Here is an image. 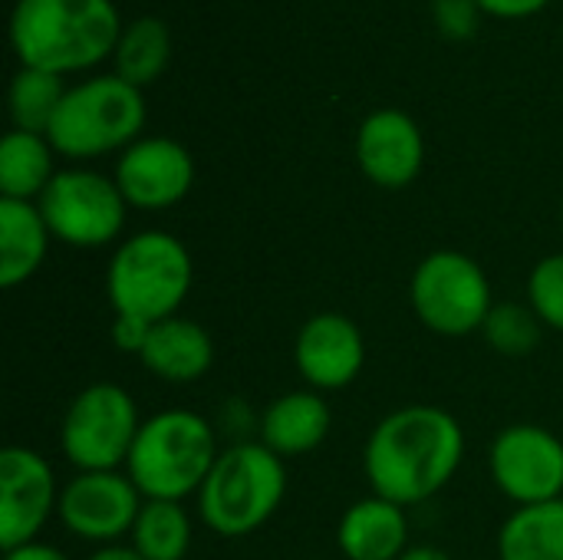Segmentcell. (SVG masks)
Masks as SVG:
<instances>
[{"instance_id":"obj_1","label":"cell","mask_w":563,"mask_h":560,"mask_svg":"<svg viewBox=\"0 0 563 560\" xmlns=\"http://www.w3.org/2000/svg\"><path fill=\"white\" fill-rule=\"evenodd\" d=\"M465 459V432L442 406H402L383 416L363 449L373 495L412 508L435 498Z\"/></svg>"},{"instance_id":"obj_2","label":"cell","mask_w":563,"mask_h":560,"mask_svg":"<svg viewBox=\"0 0 563 560\" xmlns=\"http://www.w3.org/2000/svg\"><path fill=\"white\" fill-rule=\"evenodd\" d=\"M122 20L112 0H16L10 46L20 66L53 76L99 66L115 53Z\"/></svg>"},{"instance_id":"obj_3","label":"cell","mask_w":563,"mask_h":560,"mask_svg":"<svg viewBox=\"0 0 563 560\" xmlns=\"http://www.w3.org/2000/svg\"><path fill=\"white\" fill-rule=\"evenodd\" d=\"M221 449L214 426L195 409H162L142 419L135 446L125 462V475L142 498L185 502L198 495Z\"/></svg>"},{"instance_id":"obj_4","label":"cell","mask_w":563,"mask_h":560,"mask_svg":"<svg viewBox=\"0 0 563 560\" xmlns=\"http://www.w3.org/2000/svg\"><path fill=\"white\" fill-rule=\"evenodd\" d=\"M191 281L195 264L185 241L158 228L125 238L106 267V294L112 314L142 323L178 317L191 294Z\"/></svg>"},{"instance_id":"obj_5","label":"cell","mask_w":563,"mask_h":560,"mask_svg":"<svg viewBox=\"0 0 563 560\" xmlns=\"http://www.w3.org/2000/svg\"><path fill=\"white\" fill-rule=\"evenodd\" d=\"M287 495V465L264 442H231L221 449L198 498V518L218 538L261 531Z\"/></svg>"},{"instance_id":"obj_6","label":"cell","mask_w":563,"mask_h":560,"mask_svg":"<svg viewBox=\"0 0 563 560\" xmlns=\"http://www.w3.org/2000/svg\"><path fill=\"white\" fill-rule=\"evenodd\" d=\"M145 125V99L142 89L125 83L115 73L89 76L79 86H69L46 139L56 155L86 162L109 155L115 149H129L142 139Z\"/></svg>"},{"instance_id":"obj_7","label":"cell","mask_w":563,"mask_h":560,"mask_svg":"<svg viewBox=\"0 0 563 560\" xmlns=\"http://www.w3.org/2000/svg\"><path fill=\"white\" fill-rule=\"evenodd\" d=\"M409 304L419 323L439 337H472L495 310L485 267L462 251L426 254L409 277Z\"/></svg>"},{"instance_id":"obj_8","label":"cell","mask_w":563,"mask_h":560,"mask_svg":"<svg viewBox=\"0 0 563 560\" xmlns=\"http://www.w3.org/2000/svg\"><path fill=\"white\" fill-rule=\"evenodd\" d=\"M142 429L139 406L119 383H92L73 396L59 426V449L76 472H119Z\"/></svg>"},{"instance_id":"obj_9","label":"cell","mask_w":563,"mask_h":560,"mask_svg":"<svg viewBox=\"0 0 563 560\" xmlns=\"http://www.w3.org/2000/svg\"><path fill=\"white\" fill-rule=\"evenodd\" d=\"M36 208L56 241L82 251L112 244L129 215V201L122 198L115 178L92 168L56 172L46 191L36 198Z\"/></svg>"},{"instance_id":"obj_10","label":"cell","mask_w":563,"mask_h":560,"mask_svg":"<svg viewBox=\"0 0 563 560\" xmlns=\"http://www.w3.org/2000/svg\"><path fill=\"white\" fill-rule=\"evenodd\" d=\"M495 488L518 508L563 498V442L544 426L515 422L488 449Z\"/></svg>"},{"instance_id":"obj_11","label":"cell","mask_w":563,"mask_h":560,"mask_svg":"<svg viewBox=\"0 0 563 560\" xmlns=\"http://www.w3.org/2000/svg\"><path fill=\"white\" fill-rule=\"evenodd\" d=\"M145 498L125 472H76L59 488V525L89 545L112 548L125 535L142 512Z\"/></svg>"},{"instance_id":"obj_12","label":"cell","mask_w":563,"mask_h":560,"mask_svg":"<svg viewBox=\"0 0 563 560\" xmlns=\"http://www.w3.org/2000/svg\"><path fill=\"white\" fill-rule=\"evenodd\" d=\"M59 508V488L46 455L26 446L0 452V548L13 551L40 538Z\"/></svg>"},{"instance_id":"obj_13","label":"cell","mask_w":563,"mask_h":560,"mask_svg":"<svg viewBox=\"0 0 563 560\" xmlns=\"http://www.w3.org/2000/svg\"><path fill=\"white\" fill-rule=\"evenodd\" d=\"M112 178L129 208L165 211L185 201V195L191 191L195 158L178 139L145 135L119 155Z\"/></svg>"},{"instance_id":"obj_14","label":"cell","mask_w":563,"mask_h":560,"mask_svg":"<svg viewBox=\"0 0 563 560\" xmlns=\"http://www.w3.org/2000/svg\"><path fill=\"white\" fill-rule=\"evenodd\" d=\"M294 363L303 383L317 393H336L360 380L366 366V337L346 314H313L294 343Z\"/></svg>"},{"instance_id":"obj_15","label":"cell","mask_w":563,"mask_h":560,"mask_svg":"<svg viewBox=\"0 0 563 560\" xmlns=\"http://www.w3.org/2000/svg\"><path fill=\"white\" fill-rule=\"evenodd\" d=\"M356 165L376 188H409L426 165V139L419 122L402 109L369 112L356 129Z\"/></svg>"},{"instance_id":"obj_16","label":"cell","mask_w":563,"mask_h":560,"mask_svg":"<svg viewBox=\"0 0 563 560\" xmlns=\"http://www.w3.org/2000/svg\"><path fill=\"white\" fill-rule=\"evenodd\" d=\"M139 363L165 383H198L214 366V340L211 333L188 317H168L152 327Z\"/></svg>"},{"instance_id":"obj_17","label":"cell","mask_w":563,"mask_h":560,"mask_svg":"<svg viewBox=\"0 0 563 560\" xmlns=\"http://www.w3.org/2000/svg\"><path fill=\"white\" fill-rule=\"evenodd\" d=\"M330 426H333V413L327 399L317 389H294L277 396L264 409L257 432L261 442L287 462L320 449L323 439L330 436Z\"/></svg>"},{"instance_id":"obj_18","label":"cell","mask_w":563,"mask_h":560,"mask_svg":"<svg viewBox=\"0 0 563 560\" xmlns=\"http://www.w3.org/2000/svg\"><path fill=\"white\" fill-rule=\"evenodd\" d=\"M336 545L346 560H399L409 551L406 508L369 495L350 505L336 525Z\"/></svg>"},{"instance_id":"obj_19","label":"cell","mask_w":563,"mask_h":560,"mask_svg":"<svg viewBox=\"0 0 563 560\" xmlns=\"http://www.w3.org/2000/svg\"><path fill=\"white\" fill-rule=\"evenodd\" d=\"M49 238L36 201L0 198V287L26 284L43 267Z\"/></svg>"},{"instance_id":"obj_20","label":"cell","mask_w":563,"mask_h":560,"mask_svg":"<svg viewBox=\"0 0 563 560\" xmlns=\"http://www.w3.org/2000/svg\"><path fill=\"white\" fill-rule=\"evenodd\" d=\"M56 149L40 132L10 129L0 142V198L36 201L53 182Z\"/></svg>"},{"instance_id":"obj_21","label":"cell","mask_w":563,"mask_h":560,"mask_svg":"<svg viewBox=\"0 0 563 560\" xmlns=\"http://www.w3.org/2000/svg\"><path fill=\"white\" fill-rule=\"evenodd\" d=\"M501 560H563V498L508 515L498 531Z\"/></svg>"},{"instance_id":"obj_22","label":"cell","mask_w":563,"mask_h":560,"mask_svg":"<svg viewBox=\"0 0 563 560\" xmlns=\"http://www.w3.org/2000/svg\"><path fill=\"white\" fill-rule=\"evenodd\" d=\"M168 59H172V33H168L165 20L145 13L122 26L115 53H112L115 76H122L125 83L142 89L165 73Z\"/></svg>"},{"instance_id":"obj_23","label":"cell","mask_w":563,"mask_h":560,"mask_svg":"<svg viewBox=\"0 0 563 560\" xmlns=\"http://www.w3.org/2000/svg\"><path fill=\"white\" fill-rule=\"evenodd\" d=\"M191 518L181 502L145 498L132 525V551L145 560H185L191 551Z\"/></svg>"},{"instance_id":"obj_24","label":"cell","mask_w":563,"mask_h":560,"mask_svg":"<svg viewBox=\"0 0 563 560\" xmlns=\"http://www.w3.org/2000/svg\"><path fill=\"white\" fill-rule=\"evenodd\" d=\"M66 96V86H63V76H53V73H43V69H26L20 66L10 79V119H13V129H23V132H40L46 135L59 102Z\"/></svg>"},{"instance_id":"obj_25","label":"cell","mask_w":563,"mask_h":560,"mask_svg":"<svg viewBox=\"0 0 563 560\" xmlns=\"http://www.w3.org/2000/svg\"><path fill=\"white\" fill-rule=\"evenodd\" d=\"M541 320L525 304H495L485 320V340L501 356H528L541 343Z\"/></svg>"},{"instance_id":"obj_26","label":"cell","mask_w":563,"mask_h":560,"mask_svg":"<svg viewBox=\"0 0 563 560\" xmlns=\"http://www.w3.org/2000/svg\"><path fill=\"white\" fill-rule=\"evenodd\" d=\"M528 307L544 327L563 333V254H548L531 267Z\"/></svg>"},{"instance_id":"obj_27","label":"cell","mask_w":563,"mask_h":560,"mask_svg":"<svg viewBox=\"0 0 563 560\" xmlns=\"http://www.w3.org/2000/svg\"><path fill=\"white\" fill-rule=\"evenodd\" d=\"M432 20L435 30L452 40V43H465L478 33L482 23V7L475 0H435L432 3Z\"/></svg>"},{"instance_id":"obj_28","label":"cell","mask_w":563,"mask_h":560,"mask_svg":"<svg viewBox=\"0 0 563 560\" xmlns=\"http://www.w3.org/2000/svg\"><path fill=\"white\" fill-rule=\"evenodd\" d=\"M155 323H142V320H132V317H115L112 320V343L122 350V353H142L148 333H152Z\"/></svg>"},{"instance_id":"obj_29","label":"cell","mask_w":563,"mask_h":560,"mask_svg":"<svg viewBox=\"0 0 563 560\" xmlns=\"http://www.w3.org/2000/svg\"><path fill=\"white\" fill-rule=\"evenodd\" d=\"M482 7V13L501 17V20H525L541 13L551 0H475Z\"/></svg>"},{"instance_id":"obj_30","label":"cell","mask_w":563,"mask_h":560,"mask_svg":"<svg viewBox=\"0 0 563 560\" xmlns=\"http://www.w3.org/2000/svg\"><path fill=\"white\" fill-rule=\"evenodd\" d=\"M3 560H73L66 558L59 548L53 545H43V541H30V545H20L13 551H3Z\"/></svg>"},{"instance_id":"obj_31","label":"cell","mask_w":563,"mask_h":560,"mask_svg":"<svg viewBox=\"0 0 563 560\" xmlns=\"http://www.w3.org/2000/svg\"><path fill=\"white\" fill-rule=\"evenodd\" d=\"M399 560H452L442 548H432V545H416V548H409L406 554Z\"/></svg>"},{"instance_id":"obj_32","label":"cell","mask_w":563,"mask_h":560,"mask_svg":"<svg viewBox=\"0 0 563 560\" xmlns=\"http://www.w3.org/2000/svg\"><path fill=\"white\" fill-rule=\"evenodd\" d=\"M89 560H145V558H139L132 548H122V545H112V548H99L96 554Z\"/></svg>"},{"instance_id":"obj_33","label":"cell","mask_w":563,"mask_h":560,"mask_svg":"<svg viewBox=\"0 0 563 560\" xmlns=\"http://www.w3.org/2000/svg\"><path fill=\"white\" fill-rule=\"evenodd\" d=\"M561 215H563V208H561Z\"/></svg>"}]
</instances>
